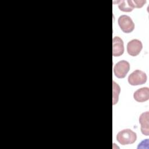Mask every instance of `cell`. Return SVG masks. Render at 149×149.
Masks as SVG:
<instances>
[{
  "label": "cell",
  "instance_id": "obj_2",
  "mask_svg": "<svg viewBox=\"0 0 149 149\" xmlns=\"http://www.w3.org/2000/svg\"><path fill=\"white\" fill-rule=\"evenodd\" d=\"M147 81L146 74L140 70L133 72L128 77V82L130 85L137 86L144 84Z\"/></svg>",
  "mask_w": 149,
  "mask_h": 149
},
{
  "label": "cell",
  "instance_id": "obj_9",
  "mask_svg": "<svg viewBox=\"0 0 149 149\" xmlns=\"http://www.w3.org/2000/svg\"><path fill=\"white\" fill-rule=\"evenodd\" d=\"M116 3L118 4L119 9L123 12H131L133 9L130 5V1H119Z\"/></svg>",
  "mask_w": 149,
  "mask_h": 149
},
{
  "label": "cell",
  "instance_id": "obj_6",
  "mask_svg": "<svg viewBox=\"0 0 149 149\" xmlns=\"http://www.w3.org/2000/svg\"><path fill=\"white\" fill-rule=\"evenodd\" d=\"M124 52L123 40L119 37H115L112 40V55L113 56H119Z\"/></svg>",
  "mask_w": 149,
  "mask_h": 149
},
{
  "label": "cell",
  "instance_id": "obj_10",
  "mask_svg": "<svg viewBox=\"0 0 149 149\" xmlns=\"http://www.w3.org/2000/svg\"><path fill=\"white\" fill-rule=\"evenodd\" d=\"M146 2V1H130V5L133 8H141Z\"/></svg>",
  "mask_w": 149,
  "mask_h": 149
},
{
  "label": "cell",
  "instance_id": "obj_7",
  "mask_svg": "<svg viewBox=\"0 0 149 149\" xmlns=\"http://www.w3.org/2000/svg\"><path fill=\"white\" fill-rule=\"evenodd\" d=\"M134 99L140 102H144L149 99V88L148 87H142L136 90L133 94Z\"/></svg>",
  "mask_w": 149,
  "mask_h": 149
},
{
  "label": "cell",
  "instance_id": "obj_3",
  "mask_svg": "<svg viewBox=\"0 0 149 149\" xmlns=\"http://www.w3.org/2000/svg\"><path fill=\"white\" fill-rule=\"evenodd\" d=\"M130 69L129 63L125 60L120 61L116 63L113 68V72L118 78H124Z\"/></svg>",
  "mask_w": 149,
  "mask_h": 149
},
{
  "label": "cell",
  "instance_id": "obj_5",
  "mask_svg": "<svg viewBox=\"0 0 149 149\" xmlns=\"http://www.w3.org/2000/svg\"><path fill=\"white\" fill-rule=\"evenodd\" d=\"M143 45L141 42L137 39L130 41L127 45V51L128 54L133 56L139 55L141 51Z\"/></svg>",
  "mask_w": 149,
  "mask_h": 149
},
{
  "label": "cell",
  "instance_id": "obj_8",
  "mask_svg": "<svg viewBox=\"0 0 149 149\" xmlns=\"http://www.w3.org/2000/svg\"><path fill=\"white\" fill-rule=\"evenodd\" d=\"M148 118L149 112L147 111L141 113L139 117V123L141 125V133L146 135H149V126H148Z\"/></svg>",
  "mask_w": 149,
  "mask_h": 149
},
{
  "label": "cell",
  "instance_id": "obj_1",
  "mask_svg": "<svg viewBox=\"0 0 149 149\" xmlns=\"http://www.w3.org/2000/svg\"><path fill=\"white\" fill-rule=\"evenodd\" d=\"M136 133L129 129L120 131L116 136L117 141L122 145L133 144L136 141Z\"/></svg>",
  "mask_w": 149,
  "mask_h": 149
},
{
  "label": "cell",
  "instance_id": "obj_4",
  "mask_svg": "<svg viewBox=\"0 0 149 149\" xmlns=\"http://www.w3.org/2000/svg\"><path fill=\"white\" fill-rule=\"evenodd\" d=\"M118 24L120 29L126 33L132 32L134 28V24L132 19L127 15H122L118 19Z\"/></svg>",
  "mask_w": 149,
  "mask_h": 149
}]
</instances>
